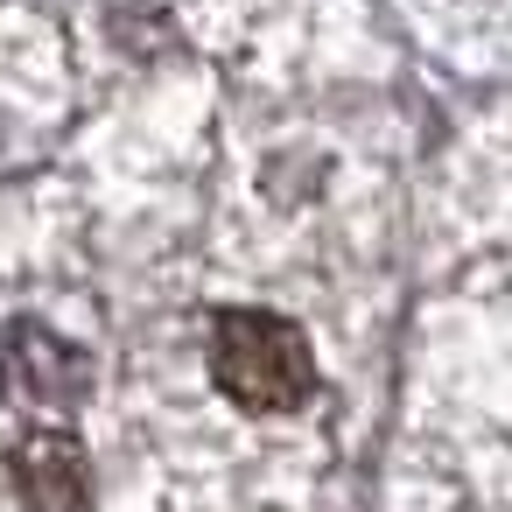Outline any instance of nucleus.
Here are the masks:
<instances>
[{
	"label": "nucleus",
	"instance_id": "nucleus-1",
	"mask_svg": "<svg viewBox=\"0 0 512 512\" xmlns=\"http://www.w3.org/2000/svg\"><path fill=\"white\" fill-rule=\"evenodd\" d=\"M211 379L232 407L246 414H288L309 400L316 386V358H309V337L288 323V316H267V309H225L211 323Z\"/></svg>",
	"mask_w": 512,
	"mask_h": 512
},
{
	"label": "nucleus",
	"instance_id": "nucleus-2",
	"mask_svg": "<svg viewBox=\"0 0 512 512\" xmlns=\"http://www.w3.org/2000/svg\"><path fill=\"white\" fill-rule=\"evenodd\" d=\"M15 498L22 512H85L92 505V463L64 435H36L15 449Z\"/></svg>",
	"mask_w": 512,
	"mask_h": 512
},
{
	"label": "nucleus",
	"instance_id": "nucleus-3",
	"mask_svg": "<svg viewBox=\"0 0 512 512\" xmlns=\"http://www.w3.org/2000/svg\"><path fill=\"white\" fill-rule=\"evenodd\" d=\"M0 372H8V386H15L29 407H64V400H78V386H85L78 358H71L57 337H43V330H15L8 351H0Z\"/></svg>",
	"mask_w": 512,
	"mask_h": 512
}]
</instances>
